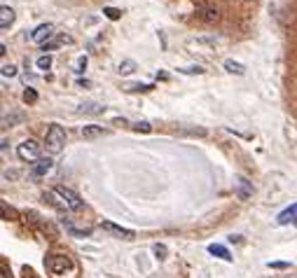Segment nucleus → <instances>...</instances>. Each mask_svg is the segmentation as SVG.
I'll use <instances>...</instances> for the list:
<instances>
[{
    "mask_svg": "<svg viewBox=\"0 0 297 278\" xmlns=\"http://www.w3.org/2000/svg\"><path fill=\"white\" fill-rule=\"evenodd\" d=\"M85 68H87V56H80L78 63H75V73H82Z\"/></svg>",
    "mask_w": 297,
    "mask_h": 278,
    "instance_id": "27",
    "label": "nucleus"
},
{
    "mask_svg": "<svg viewBox=\"0 0 297 278\" xmlns=\"http://www.w3.org/2000/svg\"><path fill=\"white\" fill-rule=\"evenodd\" d=\"M180 73H185V75H201L204 73V68L201 66H188V68H178Z\"/></svg>",
    "mask_w": 297,
    "mask_h": 278,
    "instance_id": "23",
    "label": "nucleus"
},
{
    "mask_svg": "<svg viewBox=\"0 0 297 278\" xmlns=\"http://www.w3.org/2000/svg\"><path fill=\"white\" fill-rule=\"evenodd\" d=\"M155 253H157L159 260H164V257H166V246H159L157 243V246H155Z\"/></svg>",
    "mask_w": 297,
    "mask_h": 278,
    "instance_id": "29",
    "label": "nucleus"
},
{
    "mask_svg": "<svg viewBox=\"0 0 297 278\" xmlns=\"http://www.w3.org/2000/svg\"><path fill=\"white\" fill-rule=\"evenodd\" d=\"M78 112H82V115H98V112H103V105L89 101V103H82L78 108Z\"/></svg>",
    "mask_w": 297,
    "mask_h": 278,
    "instance_id": "12",
    "label": "nucleus"
},
{
    "mask_svg": "<svg viewBox=\"0 0 297 278\" xmlns=\"http://www.w3.org/2000/svg\"><path fill=\"white\" fill-rule=\"evenodd\" d=\"M70 43V35H59V37H54V40H47V43L43 45V49H45V54H47L49 49H56L59 45H68Z\"/></svg>",
    "mask_w": 297,
    "mask_h": 278,
    "instance_id": "15",
    "label": "nucleus"
},
{
    "mask_svg": "<svg viewBox=\"0 0 297 278\" xmlns=\"http://www.w3.org/2000/svg\"><path fill=\"white\" fill-rule=\"evenodd\" d=\"M131 129H134V131H138V133H150L152 131V127L147 124V122H136Z\"/></svg>",
    "mask_w": 297,
    "mask_h": 278,
    "instance_id": "25",
    "label": "nucleus"
},
{
    "mask_svg": "<svg viewBox=\"0 0 297 278\" xmlns=\"http://www.w3.org/2000/svg\"><path fill=\"white\" fill-rule=\"evenodd\" d=\"M21 98H24V103H35L38 101V91L35 89H24V94H21Z\"/></svg>",
    "mask_w": 297,
    "mask_h": 278,
    "instance_id": "22",
    "label": "nucleus"
},
{
    "mask_svg": "<svg viewBox=\"0 0 297 278\" xmlns=\"http://www.w3.org/2000/svg\"><path fill=\"white\" fill-rule=\"evenodd\" d=\"M45 199H49V204L56 206L59 211L63 213H73V211H82L85 201L80 199V194L73 192L70 187H63V185H56L49 192H45Z\"/></svg>",
    "mask_w": 297,
    "mask_h": 278,
    "instance_id": "1",
    "label": "nucleus"
},
{
    "mask_svg": "<svg viewBox=\"0 0 297 278\" xmlns=\"http://www.w3.org/2000/svg\"><path fill=\"white\" fill-rule=\"evenodd\" d=\"M292 224H295V227H297V220H295V222H292Z\"/></svg>",
    "mask_w": 297,
    "mask_h": 278,
    "instance_id": "31",
    "label": "nucleus"
},
{
    "mask_svg": "<svg viewBox=\"0 0 297 278\" xmlns=\"http://www.w3.org/2000/svg\"><path fill=\"white\" fill-rule=\"evenodd\" d=\"M199 17L204 19V21H208V24H213V21H218V19H220V12H218V7L204 5V7L199 10Z\"/></svg>",
    "mask_w": 297,
    "mask_h": 278,
    "instance_id": "10",
    "label": "nucleus"
},
{
    "mask_svg": "<svg viewBox=\"0 0 297 278\" xmlns=\"http://www.w3.org/2000/svg\"><path fill=\"white\" fill-rule=\"evenodd\" d=\"M124 89H127L129 94H134V91H150L152 85H127Z\"/></svg>",
    "mask_w": 297,
    "mask_h": 278,
    "instance_id": "26",
    "label": "nucleus"
},
{
    "mask_svg": "<svg viewBox=\"0 0 297 278\" xmlns=\"http://www.w3.org/2000/svg\"><path fill=\"white\" fill-rule=\"evenodd\" d=\"M17 154L21 162H30L35 164L38 159H40V145H38L33 138H26L24 143H19L17 145Z\"/></svg>",
    "mask_w": 297,
    "mask_h": 278,
    "instance_id": "4",
    "label": "nucleus"
},
{
    "mask_svg": "<svg viewBox=\"0 0 297 278\" xmlns=\"http://www.w3.org/2000/svg\"><path fill=\"white\" fill-rule=\"evenodd\" d=\"M35 66L40 68V70H47V68H52V56H49V54H43V56H38Z\"/></svg>",
    "mask_w": 297,
    "mask_h": 278,
    "instance_id": "21",
    "label": "nucleus"
},
{
    "mask_svg": "<svg viewBox=\"0 0 297 278\" xmlns=\"http://www.w3.org/2000/svg\"><path fill=\"white\" fill-rule=\"evenodd\" d=\"M63 227H66L68 234H70V236H78V239H85V236L91 234V229H78V227H75L70 220H66V218H63Z\"/></svg>",
    "mask_w": 297,
    "mask_h": 278,
    "instance_id": "13",
    "label": "nucleus"
},
{
    "mask_svg": "<svg viewBox=\"0 0 297 278\" xmlns=\"http://www.w3.org/2000/svg\"><path fill=\"white\" fill-rule=\"evenodd\" d=\"M12 24H14V10L12 7H7V5H3L0 7V28L7 30Z\"/></svg>",
    "mask_w": 297,
    "mask_h": 278,
    "instance_id": "9",
    "label": "nucleus"
},
{
    "mask_svg": "<svg viewBox=\"0 0 297 278\" xmlns=\"http://www.w3.org/2000/svg\"><path fill=\"white\" fill-rule=\"evenodd\" d=\"M103 229L110 231V234H115L117 239H124V241H131L136 236L131 229H124V227H120V224H115V222H103Z\"/></svg>",
    "mask_w": 297,
    "mask_h": 278,
    "instance_id": "6",
    "label": "nucleus"
},
{
    "mask_svg": "<svg viewBox=\"0 0 297 278\" xmlns=\"http://www.w3.org/2000/svg\"><path fill=\"white\" fill-rule=\"evenodd\" d=\"M52 33H54V26H52V24H40L35 30H33V33H30V40H33V43L45 45L49 37H52Z\"/></svg>",
    "mask_w": 297,
    "mask_h": 278,
    "instance_id": "5",
    "label": "nucleus"
},
{
    "mask_svg": "<svg viewBox=\"0 0 297 278\" xmlns=\"http://www.w3.org/2000/svg\"><path fill=\"white\" fill-rule=\"evenodd\" d=\"M103 133H105L103 127H94V124L82 129V136H85V138H98V136H103Z\"/></svg>",
    "mask_w": 297,
    "mask_h": 278,
    "instance_id": "18",
    "label": "nucleus"
},
{
    "mask_svg": "<svg viewBox=\"0 0 297 278\" xmlns=\"http://www.w3.org/2000/svg\"><path fill=\"white\" fill-rule=\"evenodd\" d=\"M28 278H35V276H28Z\"/></svg>",
    "mask_w": 297,
    "mask_h": 278,
    "instance_id": "32",
    "label": "nucleus"
},
{
    "mask_svg": "<svg viewBox=\"0 0 297 278\" xmlns=\"http://www.w3.org/2000/svg\"><path fill=\"white\" fill-rule=\"evenodd\" d=\"M234 192H237L241 199H248L250 194H253V185H250L246 178H237V182H234Z\"/></svg>",
    "mask_w": 297,
    "mask_h": 278,
    "instance_id": "8",
    "label": "nucleus"
},
{
    "mask_svg": "<svg viewBox=\"0 0 297 278\" xmlns=\"http://www.w3.org/2000/svg\"><path fill=\"white\" fill-rule=\"evenodd\" d=\"M225 70H227V73H234V75H243L246 73V66L239 63V61H234V59H227L225 61Z\"/></svg>",
    "mask_w": 297,
    "mask_h": 278,
    "instance_id": "14",
    "label": "nucleus"
},
{
    "mask_svg": "<svg viewBox=\"0 0 297 278\" xmlns=\"http://www.w3.org/2000/svg\"><path fill=\"white\" fill-rule=\"evenodd\" d=\"M45 266H47L49 273H54V276H66L70 269H73V262H70V257L63 253H52L45 260Z\"/></svg>",
    "mask_w": 297,
    "mask_h": 278,
    "instance_id": "3",
    "label": "nucleus"
},
{
    "mask_svg": "<svg viewBox=\"0 0 297 278\" xmlns=\"http://www.w3.org/2000/svg\"><path fill=\"white\" fill-rule=\"evenodd\" d=\"M295 220H297V204H292L290 208H285L279 218H276V222H279V224H288V222H295Z\"/></svg>",
    "mask_w": 297,
    "mask_h": 278,
    "instance_id": "11",
    "label": "nucleus"
},
{
    "mask_svg": "<svg viewBox=\"0 0 297 278\" xmlns=\"http://www.w3.org/2000/svg\"><path fill=\"white\" fill-rule=\"evenodd\" d=\"M295 278H297V276H295Z\"/></svg>",
    "mask_w": 297,
    "mask_h": 278,
    "instance_id": "33",
    "label": "nucleus"
},
{
    "mask_svg": "<svg viewBox=\"0 0 297 278\" xmlns=\"http://www.w3.org/2000/svg\"><path fill=\"white\" fill-rule=\"evenodd\" d=\"M269 266H272V269H288L285 262H269Z\"/></svg>",
    "mask_w": 297,
    "mask_h": 278,
    "instance_id": "30",
    "label": "nucleus"
},
{
    "mask_svg": "<svg viewBox=\"0 0 297 278\" xmlns=\"http://www.w3.org/2000/svg\"><path fill=\"white\" fill-rule=\"evenodd\" d=\"M66 145V129L61 124H49L47 133H45V147L49 154H59Z\"/></svg>",
    "mask_w": 297,
    "mask_h": 278,
    "instance_id": "2",
    "label": "nucleus"
},
{
    "mask_svg": "<svg viewBox=\"0 0 297 278\" xmlns=\"http://www.w3.org/2000/svg\"><path fill=\"white\" fill-rule=\"evenodd\" d=\"M0 206H3V220H12V208H7L5 201H3Z\"/></svg>",
    "mask_w": 297,
    "mask_h": 278,
    "instance_id": "28",
    "label": "nucleus"
},
{
    "mask_svg": "<svg viewBox=\"0 0 297 278\" xmlns=\"http://www.w3.org/2000/svg\"><path fill=\"white\" fill-rule=\"evenodd\" d=\"M17 122H24V115H21V112H10V115H3V129L14 127Z\"/></svg>",
    "mask_w": 297,
    "mask_h": 278,
    "instance_id": "17",
    "label": "nucleus"
},
{
    "mask_svg": "<svg viewBox=\"0 0 297 278\" xmlns=\"http://www.w3.org/2000/svg\"><path fill=\"white\" fill-rule=\"evenodd\" d=\"M208 253L215 255V257H220V260H225V262H230V260H232V255L227 253V248H222V246H218V243L208 246Z\"/></svg>",
    "mask_w": 297,
    "mask_h": 278,
    "instance_id": "16",
    "label": "nucleus"
},
{
    "mask_svg": "<svg viewBox=\"0 0 297 278\" xmlns=\"http://www.w3.org/2000/svg\"><path fill=\"white\" fill-rule=\"evenodd\" d=\"M52 164H54L52 157H40L35 164H33V169L30 171H33V176H47L49 171H52Z\"/></svg>",
    "mask_w": 297,
    "mask_h": 278,
    "instance_id": "7",
    "label": "nucleus"
},
{
    "mask_svg": "<svg viewBox=\"0 0 297 278\" xmlns=\"http://www.w3.org/2000/svg\"><path fill=\"white\" fill-rule=\"evenodd\" d=\"M103 14H105L108 19H113V21H117V19L122 17V12L117 10V7H105V10H103Z\"/></svg>",
    "mask_w": 297,
    "mask_h": 278,
    "instance_id": "24",
    "label": "nucleus"
},
{
    "mask_svg": "<svg viewBox=\"0 0 297 278\" xmlns=\"http://www.w3.org/2000/svg\"><path fill=\"white\" fill-rule=\"evenodd\" d=\"M117 70H120V75H131L136 70V61H131V59H124L120 63V68H117Z\"/></svg>",
    "mask_w": 297,
    "mask_h": 278,
    "instance_id": "19",
    "label": "nucleus"
},
{
    "mask_svg": "<svg viewBox=\"0 0 297 278\" xmlns=\"http://www.w3.org/2000/svg\"><path fill=\"white\" fill-rule=\"evenodd\" d=\"M17 73H19V70H17V66H12V63H10V66H7V63H5V66H3V68H0V75H3V77H10V80H12V77H17Z\"/></svg>",
    "mask_w": 297,
    "mask_h": 278,
    "instance_id": "20",
    "label": "nucleus"
}]
</instances>
